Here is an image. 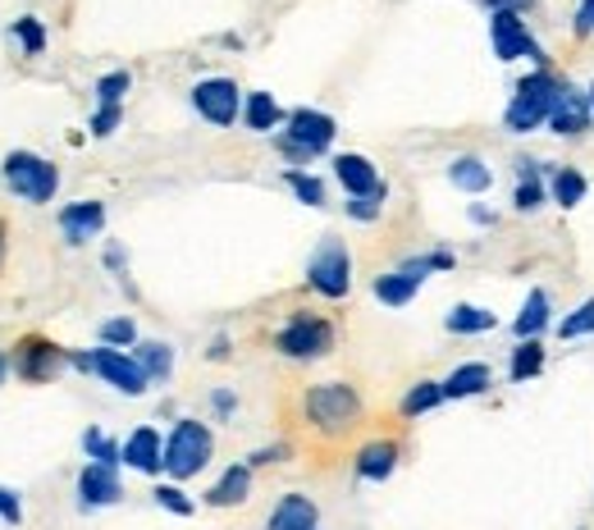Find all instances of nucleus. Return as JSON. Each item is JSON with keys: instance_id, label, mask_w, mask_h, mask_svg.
Instances as JSON below:
<instances>
[{"instance_id": "nucleus-1", "label": "nucleus", "mask_w": 594, "mask_h": 530, "mask_svg": "<svg viewBox=\"0 0 594 530\" xmlns=\"http://www.w3.org/2000/svg\"><path fill=\"white\" fill-rule=\"evenodd\" d=\"M558 96H562V83L554 79L549 69L526 73V79L516 83L508 110H503L508 133H535V129H545L549 115H554V106H558Z\"/></svg>"}, {"instance_id": "nucleus-2", "label": "nucleus", "mask_w": 594, "mask_h": 530, "mask_svg": "<svg viewBox=\"0 0 594 530\" xmlns=\"http://www.w3.org/2000/svg\"><path fill=\"white\" fill-rule=\"evenodd\" d=\"M211 452H216V439L201 421H178L165 439V471L174 481H188V475H197L211 462Z\"/></svg>"}, {"instance_id": "nucleus-3", "label": "nucleus", "mask_w": 594, "mask_h": 530, "mask_svg": "<svg viewBox=\"0 0 594 530\" xmlns=\"http://www.w3.org/2000/svg\"><path fill=\"white\" fill-rule=\"evenodd\" d=\"M79 370H92V375H101L110 389H119V393H128V398H138V393H147V370L138 366V357H124L119 348H92V352H73L69 357Z\"/></svg>"}, {"instance_id": "nucleus-4", "label": "nucleus", "mask_w": 594, "mask_h": 530, "mask_svg": "<svg viewBox=\"0 0 594 530\" xmlns=\"http://www.w3.org/2000/svg\"><path fill=\"white\" fill-rule=\"evenodd\" d=\"M5 184H10L14 197L37 201V207H42V201L56 197L60 169L50 165V161H42V156H33V151H14V156L5 161Z\"/></svg>"}, {"instance_id": "nucleus-5", "label": "nucleus", "mask_w": 594, "mask_h": 530, "mask_svg": "<svg viewBox=\"0 0 594 530\" xmlns=\"http://www.w3.org/2000/svg\"><path fill=\"white\" fill-rule=\"evenodd\" d=\"M306 416L321 431H348L361 416V398L352 393V385H316L306 389Z\"/></svg>"}, {"instance_id": "nucleus-6", "label": "nucleus", "mask_w": 594, "mask_h": 530, "mask_svg": "<svg viewBox=\"0 0 594 530\" xmlns=\"http://www.w3.org/2000/svg\"><path fill=\"white\" fill-rule=\"evenodd\" d=\"M275 348L283 352V357H293V362H316V357H325V352L334 348V325L302 311V316H293L279 330Z\"/></svg>"}, {"instance_id": "nucleus-7", "label": "nucleus", "mask_w": 594, "mask_h": 530, "mask_svg": "<svg viewBox=\"0 0 594 530\" xmlns=\"http://www.w3.org/2000/svg\"><path fill=\"white\" fill-rule=\"evenodd\" d=\"M306 284L325 297H343L352 288V257L339 238H325L312 251V261H306Z\"/></svg>"}, {"instance_id": "nucleus-8", "label": "nucleus", "mask_w": 594, "mask_h": 530, "mask_svg": "<svg viewBox=\"0 0 594 530\" xmlns=\"http://www.w3.org/2000/svg\"><path fill=\"white\" fill-rule=\"evenodd\" d=\"M334 119L329 115H321V110H293L289 115V129H283V151L289 156H298V161H306V156H321V151H329V142H334Z\"/></svg>"}, {"instance_id": "nucleus-9", "label": "nucleus", "mask_w": 594, "mask_h": 530, "mask_svg": "<svg viewBox=\"0 0 594 530\" xmlns=\"http://www.w3.org/2000/svg\"><path fill=\"white\" fill-rule=\"evenodd\" d=\"M193 106H197V115H201L206 123L229 129V123L238 119V110H243V92H238L234 79H201V83L193 87Z\"/></svg>"}, {"instance_id": "nucleus-10", "label": "nucleus", "mask_w": 594, "mask_h": 530, "mask_svg": "<svg viewBox=\"0 0 594 530\" xmlns=\"http://www.w3.org/2000/svg\"><path fill=\"white\" fill-rule=\"evenodd\" d=\"M489 42H494V56L508 64V60H545V50L535 46V37H531V28L522 23V14H508V10H499V14H489Z\"/></svg>"}, {"instance_id": "nucleus-11", "label": "nucleus", "mask_w": 594, "mask_h": 530, "mask_svg": "<svg viewBox=\"0 0 594 530\" xmlns=\"http://www.w3.org/2000/svg\"><path fill=\"white\" fill-rule=\"evenodd\" d=\"M124 462L133 471H147V475L165 471V439L151 431V425H138V431L124 439Z\"/></svg>"}, {"instance_id": "nucleus-12", "label": "nucleus", "mask_w": 594, "mask_h": 530, "mask_svg": "<svg viewBox=\"0 0 594 530\" xmlns=\"http://www.w3.org/2000/svg\"><path fill=\"white\" fill-rule=\"evenodd\" d=\"M334 179L348 188V197H384V184H380L375 165L366 156H352V151H343V156L334 161Z\"/></svg>"}, {"instance_id": "nucleus-13", "label": "nucleus", "mask_w": 594, "mask_h": 530, "mask_svg": "<svg viewBox=\"0 0 594 530\" xmlns=\"http://www.w3.org/2000/svg\"><path fill=\"white\" fill-rule=\"evenodd\" d=\"M119 475L115 467H101V462H88L83 475H79V503L83 508H110V503H119Z\"/></svg>"}, {"instance_id": "nucleus-14", "label": "nucleus", "mask_w": 594, "mask_h": 530, "mask_svg": "<svg viewBox=\"0 0 594 530\" xmlns=\"http://www.w3.org/2000/svg\"><path fill=\"white\" fill-rule=\"evenodd\" d=\"M590 119H594L590 96H585V92H572V87H562L558 106H554V115H549V129L562 133V138H576V133L590 129Z\"/></svg>"}, {"instance_id": "nucleus-15", "label": "nucleus", "mask_w": 594, "mask_h": 530, "mask_svg": "<svg viewBox=\"0 0 594 530\" xmlns=\"http://www.w3.org/2000/svg\"><path fill=\"white\" fill-rule=\"evenodd\" d=\"M316 526H321V513L306 494H283L266 521V530H316Z\"/></svg>"}, {"instance_id": "nucleus-16", "label": "nucleus", "mask_w": 594, "mask_h": 530, "mask_svg": "<svg viewBox=\"0 0 594 530\" xmlns=\"http://www.w3.org/2000/svg\"><path fill=\"white\" fill-rule=\"evenodd\" d=\"M101 224H106V207L101 201H73V207L60 211V229L69 243H88L101 234Z\"/></svg>"}, {"instance_id": "nucleus-17", "label": "nucleus", "mask_w": 594, "mask_h": 530, "mask_svg": "<svg viewBox=\"0 0 594 530\" xmlns=\"http://www.w3.org/2000/svg\"><path fill=\"white\" fill-rule=\"evenodd\" d=\"M14 366H19L23 380H46V375L60 366V348H56V343H46V339H23V343H19Z\"/></svg>"}, {"instance_id": "nucleus-18", "label": "nucleus", "mask_w": 594, "mask_h": 530, "mask_svg": "<svg viewBox=\"0 0 594 530\" xmlns=\"http://www.w3.org/2000/svg\"><path fill=\"white\" fill-rule=\"evenodd\" d=\"M398 467V444L394 439H375L357 452V475L361 481H389Z\"/></svg>"}, {"instance_id": "nucleus-19", "label": "nucleus", "mask_w": 594, "mask_h": 530, "mask_svg": "<svg viewBox=\"0 0 594 530\" xmlns=\"http://www.w3.org/2000/svg\"><path fill=\"white\" fill-rule=\"evenodd\" d=\"M439 385H444V398H476V393H485L489 385H494V370H489L485 362H467Z\"/></svg>"}, {"instance_id": "nucleus-20", "label": "nucleus", "mask_w": 594, "mask_h": 530, "mask_svg": "<svg viewBox=\"0 0 594 530\" xmlns=\"http://www.w3.org/2000/svg\"><path fill=\"white\" fill-rule=\"evenodd\" d=\"M252 494V467H229L220 481L211 485V494H206V503H211V508H234V503H243Z\"/></svg>"}, {"instance_id": "nucleus-21", "label": "nucleus", "mask_w": 594, "mask_h": 530, "mask_svg": "<svg viewBox=\"0 0 594 530\" xmlns=\"http://www.w3.org/2000/svg\"><path fill=\"white\" fill-rule=\"evenodd\" d=\"M545 330H549V293H545V288H531L522 316L512 320V334H516V339H539Z\"/></svg>"}, {"instance_id": "nucleus-22", "label": "nucleus", "mask_w": 594, "mask_h": 530, "mask_svg": "<svg viewBox=\"0 0 594 530\" xmlns=\"http://www.w3.org/2000/svg\"><path fill=\"white\" fill-rule=\"evenodd\" d=\"M449 184L462 188V192H485L489 184H494V169H489L480 156H457L449 165Z\"/></svg>"}, {"instance_id": "nucleus-23", "label": "nucleus", "mask_w": 594, "mask_h": 530, "mask_svg": "<svg viewBox=\"0 0 594 530\" xmlns=\"http://www.w3.org/2000/svg\"><path fill=\"white\" fill-rule=\"evenodd\" d=\"M243 119H247L252 133H270V129H279V123H283V110H279V101L270 92H252L243 101Z\"/></svg>"}, {"instance_id": "nucleus-24", "label": "nucleus", "mask_w": 594, "mask_h": 530, "mask_svg": "<svg viewBox=\"0 0 594 530\" xmlns=\"http://www.w3.org/2000/svg\"><path fill=\"white\" fill-rule=\"evenodd\" d=\"M417 288H421V280H417V274H407L403 266L394 274H380V280H375V297L384 302V307H407V302L417 297Z\"/></svg>"}, {"instance_id": "nucleus-25", "label": "nucleus", "mask_w": 594, "mask_h": 530, "mask_svg": "<svg viewBox=\"0 0 594 530\" xmlns=\"http://www.w3.org/2000/svg\"><path fill=\"white\" fill-rule=\"evenodd\" d=\"M545 370V343L539 339H522L512 348V366H508V375L516 385H526V380H535V375Z\"/></svg>"}, {"instance_id": "nucleus-26", "label": "nucleus", "mask_w": 594, "mask_h": 530, "mask_svg": "<svg viewBox=\"0 0 594 530\" xmlns=\"http://www.w3.org/2000/svg\"><path fill=\"white\" fill-rule=\"evenodd\" d=\"M444 325H449V334H489L499 325V316L485 311V307H471V302H462V307L449 311Z\"/></svg>"}, {"instance_id": "nucleus-27", "label": "nucleus", "mask_w": 594, "mask_h": 530, "mask_svg": "<svg viewBox=\"0 0 594 530\" xmlns=\"http://www.w3.org/2000/svg\"><path fill=\"white\" fill-rule=\"evenodd\" d=\"M585 188H590V184H585L581 169H572V165H558V169H554V201H558V207H567V211L581 207Z\"/></svg>"}, {"instance_id": "nucleus-28", "label": "nucleus", "mask_w": 594, "mask_h": 530, "mask_svg": "<svg viewBox=\"0 0 594 530\" xmlns=\"http://www.w3.org/2000/svg\"><path fill=\"white\" fill-rule=\"evenodd\" d=\"M439 402H444V385H439V380H421V385H411V389H407V398H403V416L434 412Z\"/></svg>"}, {"instance_id": "nucleus-29", "label": "nucleus", "mask_w": 594, "mask_h": 530, "mask_svg": "<svg viewBox=\"0 0 594 530\" xmlns=\"http://www.w3.org/2000/svg\"><path fill=\"white\" fill-rule=\"evenodd\" d=\"M138 366L147 370V380H165L170 375V366H174V352H170V343H138Z\"/></svg>"}, {"instance_id": "nucleus-30", "label": "nucleus", "mask_w": 594, "mask_h": 530, "mask_svg": "<svg viewBox=\"0 0 594 530\" xmlns=\"http://www.w3.org/2000/svg\"><path fill=\"white\" fill-rule=\"evenodd\" d=\"M585 334H594V297H585L572 316L558 320V339H585Z\"/></svg>"}, {"instance_id": "nucleus-31", "label": "nucleus", "mask_w": 594, "mask_h": 530, "mask_svg": "<svg viewBox=\"0 0 594 530\" xmlns=\"http://www.w3.org/2000/svg\"><path fill=\"white\" fill-rule=\"evenodd\" d=\"M283 184H289V188L298 192V201H306V207H325V184L316 179V174L289 169V174H283Z\"/></svg>"}, {"instance_id": "nucleus-32", "label": "nucleus", "mask_w": 594, "mask_h": 530, "mask_svg": "<svg viewBox=\"0 0 594 530\" xmlns=\"http://www.w3.org/2000/svg\"><path fill=\"white\" fill-rule=\"evenodd\" d=\"M83 448H88V458H92V462H101V467L124 462V448H119L110 435H101V431H88V435H83Z\"/></svg>"}, {"instance_id": "nucleus-33", "label": "nucleus", "mask_w": 594, "mask_h": 530, "mask_svg": "<svg viewBox=\"0 0 594 530\" xmlns=\"http://www.w3.org/2000/svg\"><path fill=\"white\" fill-rule=\"evenodd\" d=\"M101 343H106V348H133L138 343V325L128 316H115V320L101 325Z\"/></svg>"}, {"instance_id": "nucleus-34", "label": "nucleus", "mask_w": 594, "mask_h": 530, "mask_svg": "<svg viewBox=\"0 0 594 530\" xmlns=\"http://www.w3.org/2000/svg\"><path fill=\"white\" fill-rule=\"evenodd\" d=\"M133 87V79H128L124 69H115V73H106V79L96 83V106H119L124 101V92Z\"/></svg>"}, {"instance_id": "nucleus-35", "label": "nucleus", "mask_w": 594, "mask_h": 530, "mask_svg": "<svg viewBox=\"0 0 594 530\" xmlns=\"http://www.w3.org/2000/svg\"><path fill=\"white\" fill-rule=\"evenodd\" d=\"M545 201H549V192H545V184H539V179H522V184H516V192H512L516 211H539Z\"/></svg>"}, {"instance_id": "nucleus-36", "label": "nucleus", "mask_w": 594, "mask_h": 530, "mask_svg": "<svg viewBox=\"0 0 594 530\" xmlns=\"http://www.w3.org/2000/svg\"><path fill=\"white\" fill-rule=\"evenodd\" d=\"M14 37L23 42V50H28V56H42V50H46V33H42L37 19H14Z\"/></svg>"}, {"instance_id": "nucleus-37", "label": "nucleus", "mask_w": 594, "mask_h": 530, "mask_svg": "<svg viewBox=\"0 0 594 530\" xmlns=\"http://www.w3.org/2000/svg\"><path fill=\"white\" fill-rule=\"evenodd\" d=\"M156 503H161V508H170L174 517H188L193 513V498H184V490H178V485H161Z\"/></svg>"}, {"instance_id": "nucleus-38", "label": "nucleus", "mask_w": 594, "mask_h": 530, "mask_svg": "<svg viewBox=\"0 0 594 530\" xmlns=\"http://www.w3.org/2000/svg\"><path fill=\"white\" fill-rule=\"evenodd\" d=\"M119 119H124L119 106H96V115H92V133H96V138H110V133L119 129Z\"/></svg>"}, {"instance_id": "nucleus-39", "label": "nucleus", "mask_w": 594, "mask_h": 530, "mask_svg": "<svg viewBox=\"0 0 594 530\" xmlns=\"http://www.w3.org/2000/svg\"><path fill=\"white\" fill-rule=\"evenodd\" d=\"M384 197H389V192H384ZM384 197H352V201H348V215H352V220H375L380 207H384Z\"/></svg>"}, {"instance_id": "nucleus-40", "label": "nucleus", "mask_w": 594, "mask_h": 530, "mask_svg": "<svg viewBox=\"0 0 594 530\" xmlns=\"http://www.w3.org/2000/svg\"><path fill=\"white\" fill-rule=\"evenodd\" d=\"M0 521H5V526L23 521V508H19V494L14 490H0Z\"/></svg>"}, {"instance_id": "nucleus-41", "label": "nucleus", "mask_w": 594, "mask_h": 530, "mask_svg": "<svg viewBox=\"0 0 594 530\" xmlns=\"http://www.w3.org/2000/svg\"><path fill=\"white\" fill-rule=\"evenodd\" d=\"M480 5L489 10V14H499V10H508V14H522V10H531L535 0H480Z\"/></svg>"}, {"instance_id": "nucleus-42", "label": "nucleus", "mask_w": 594, "mask_h": 530, "mask_svg": "<svg viewBox=\"0 0 594 530\" xmlns=\"http://www.w3.org/2000/svg\"><path fill=\"white\" fill-rule=\"evenodd\" d=\"M594 28V0H585L581 14H576V33H590Z\"/></svg>"}, {"instance_id": "nucleus-43", "label": "nucleus", "mask_w": 594, "mask_h": 530, "mask_svg": "<svg viewBox=\"0 0 594 530\" xmlns=\"http://www.w3.org/2000/svg\"><path fill=\"white\" fill-rule=\"evenodd\" d=\"M216 412H220V416L234 412V393H229V389H220V393H216Z\"/></svg>"}, {"instance_id": "nucleus-44", "label": "nucleus", "mask_w": 594, "mask_h": 530, "mask_svg": "<svg viewBox=\"0 0 594 530\" xmlns=\"http://www.w3.org/2000/svg\"><path fill=\"white\" fill-rule=\"evenodd\" d=\"M471 220H476V224H494V211H485V207H471Z\"/></svg>"}, {"instance_id": "nucleus-45", "label": "nucleus", "mask_w": 594, "mask_h": 530, "mask_svg": "<svg viewBox=\"0 0 594 530\" xmlns=\"http://www.w3.org/2000/svg\"><path fill=\"white\" fill-rule=\"evenodd\" d=\"M0 257H5V224H0Z\"/></svg>"}, {"instance_id": "nucleus-46", "label": "nucleus", "mask_w": 594, "mask_h": 530, "mask_svg": "<svg viewBox=\"0 0 594 530\" xmlns=\"http://www.w3.org/2000/svg\"><path fill=\"white\" fill-rule=\"evenodd\" d=\"M0 385H5V357H0Z\"/></svg>"}, {"instance_id": "nucleus-47", "label": "nucleus", "mask_w": 594, "mask_h": 530, "mask_svg": "<svg viewBox=\"0 0 594 530\" xmlns=\"http://www.w3.org/2000/svg\"><path fill=\"white\" fill-rule=\"evenodd\" d=\"M590 110H594V87H590Z\"/></svg>"}]
</instances>
